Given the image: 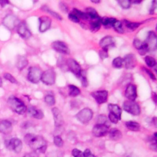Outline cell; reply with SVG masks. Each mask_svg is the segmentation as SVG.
<instances>
[{
  "label": "cell",
  "mask_w": 157,
  "mask_h": 157,
  "mask_svg": "<svg viewBox=\"0 0 157 157\" xmlns=\"http://www.w3.org/2000/svg\"><path fill=\"white\" fill-rule=\"evenodd\" d=\"M25 143L36 152L44 153L47 149V142L40 136L27 134L24 137Z\"/></svg>",
  "instance_id": "1"
},
{
  "label": "cell",
  "mask_w": 157,
  "mask_h": 157,
  "mask_svg": "<svg viewBox=\"0 0 157 157\" xmlns=\"http://www.w3.org/2000/svg\"><path fill=\"white\" fill-rule=\"evenodd\" d=\"M7 104L10 108L18 114L22 115L26 111L27 108L25 103L14 96H11L8 98Z\"/></svg>",
  "instance_id": "2"
},
{
  "label": "cell",
  "mask_w": 157,
  "mask_h": 157,
  "mask_svg": "<svg viewBox=\"0 0 157 157\" xmlns=\"http://www.w3.org/2000/svg\"><path fill=\"white\" fill-rule=\"evenodd\" d=\"M123 109L128 113L133 115H139L140 113V107L135 101L127 100L123 104Z\"/></svg>",
  "instance_id": "3"
},
{
  "label": "cell",
  "mask_w": 157,
  "mask_h": 157,
  "mask_svg": "<svg viewBox=\"0 0 157 157\" xmlns=\"http://www.w3.org/2000/svg\"><path fill=\"white\" fill-rule=\"evenodd\" d=\"M5 145L7 148L15 153H20L22 149V142L18 138H12L5 140Z\"/></svg>",
  "instance_id": "4"
},
{
  "label": "cell",
  "mask_w": 157,
  "mask_h": 157,
  "mask_svg": "<svg viewBox=\"0 0 157 157\" xmlns=\"http://www.w3.org/2000/svg\"><path fill=\"white\" fill-rule=\"evenodd\" d=\"M93 111L89 108H84L80 110L75 115L77 119L83 124L88 123L93 117Z\"/></svg>",
  "instance_id": "5"
},
{
  "label": "cell",
  "mask_w": 157,
  "mask_h": 157,
  "mask_svg": "<svg viewBox=\"0 0 157 157\" xmlns=\"http://www.w3.org/2000/svg\"><path fill=\"white\" fill-rule=\"evenodd\" d=\"M42 74V72L39 67L33 66L29 68L27 77L29 82L33 83H37L41 78Z\"/></svg>",
  "instance_id": "6"
},
{
  "label": "cell",
  "mask_w": 157,
  "mask_h": 157,
  "mask_svg": "<svg viewBox=\"0 0 157 157\" xmlns=\"http://www.w3.org/2000/svg\"><path fill=\"white\" fill-rule=\"evenodd\" d=\"M40 80L47 85H52L55 83L56 80V74L54 70L49 69L42 74Z\"/></svg>",
  "instance_id": "7"
},
{
  "label": "cell",
  "mask_w": 157,
  "mask_h": 157,
  "mask_svg": "<svg viewBox=\"0 0 157 157\" xmlns=\"http://www.w3.org/2000/svg\"><path fill=\"white\" fill-rule=\"evenodd\" d=\"M156 35L155 32L150 31L148 32L147 39L144 42L146 48L148 51H154L156 49L157 42Z\"/></svg>",
  "instance_id": "8"
},
{
  "label": "cell",
  "mask_w": 157,
  "mask_h": 157,
  "mask_svg": "<svg viewBox=\"0 0 157 157\" xmlns=\"http://www.w3.org/2000/svg\"><path fill=\"white\" fill-rule=\"evenodd\" d=\"M2 24L8 29H13L19 24V20L18 18L11 14L7 15L2 20Z\"/></svg>",
  "instance_id": "9"
},
{
  "label": "cell",
  "mask_w": 157,
  "mask_h": 157,
  "mask_svg": "<svg viewBox=\"0 0 157 157\" xmlns=\"http://www.w3.org/2000/svg\"><path fill=\"white\" fill-rule=\"evenodd\" d=\"M66 64L70 71H71L75 75L79 77L82 69L80 64L74 59L69 58L66 61Z\"/></svg>",
  "instance_id": "10"
},
{
  "label": "cell",
  "mask_w": 157,
  "mask_h": 157,
  "mask_svg": "<svg viewBox=\"0 0 157 157\" xmlns=\"http://www.w3.org/2000/svg\"><path fill=\"white\" fill-rule=\"evenodd\" d=\"M52 47L53 50L58 53L67 55L70 53V50L66 43L62 41H55L52 44Z\"/></svg>",
  "instance_id": "11"
},
{
  "label": "cell",
  "mask_w": 157,
  "mask_h": 157,
  "mask_svg": "<svg viewBox=\"0 0 157 157\" xmlns=\"http://www.w3.org/2000/svg\"><path fill=\"white\" fill-rule=\"evenodd\" d=\"M92 97L99 104H102L107 102L108 98V92L105 90H99L91 93Z\"/></svg>",
  "instance_id": "12"
},
{
  "label": "cell",
  "mask_w": 157,
  "mask_h": 157,
  "mask_svg": "<svg viewBox=\"0 0 157 157\" xmlns=\"http://www.w3.org/2000/svg\"><path fill=\"white\" fill-rule=\"evenodd\" d=\"M17 31L20 36L25 39H27L31 36V33L28 29L26 24L24 22H20L17 26Z\"/></svg>",
  "instance_id": "13"
},
{
  "label": "cell",
  "mask_w": 157,
  "mask_h": 157,
  "mask_svg": "<svg viewBox=\"0 0 157 157\" xmlns=\"http://www.w3.org/2000/svg\"><path fill=\"white\" fill-rule=\"evenodd\" d=\"M125 97L129 101H134L137 98V88L136 86L134 84H129L125 90L124 91Z\"/></svg>",
  "instance_id": "14"
},
{
  "label": "cell",
  "mask_w": 157,
  "mask_h": 157,
  "mask_svg": "<svg viewBox=\"0 0 157 157\" xmlns=\"http://www.w3.org/2000/svg\"><path fill=\"white\" fill-rule=\"evenodd\" d=\"M123 64H124V66L127 69H132L134 68L137 63L136 58L135 55L132 53L126 55L123 59Z\"/></svg>",
  "instance_id": "15"
},
{
  "label": "cell",
  "mask_w": 157,
  "mask_h": 157,
  "mask_svg": "<svg viewBox=\"0 0 157 157\" xmlns=\"http://www.w3.org/2000/svg\"><path fill=\"white\" fill-rule=\"evenodd\" d=\"M108 132V127L104 124H96L92 129L93 134L98 137L105 136Z\"/></svg>",
  "instance_id": "16"
},
{
  "label": "cell",
  "mask_w": 157,
  "mask_h": 157,
  "mask_svg": "<svg viewBox=\"0 0 157 157\" xmlns=\"http://www.w3.org/2000/svg\"><path fill=\"white\" fill-rule=\"evenodd\" d=\"M39 29L40 32L43 33L48 30L51 26V19L47 16H42L39 18Z\"/></svg>",
  "instance_id": "17"
},
{
  "label": "cell",
  "mask_w": 157,
  "mask_h": 157,
  "mask_svg": "<svg viewBox=\"0 0 157 157\" xmlns=\"http://www.w3.org/2000/svg\"><path fill=\"white\" fill-rule=\"evenodd\" d=\"M52 112L53 113L55 126L56 127H60L64 123V120L61 111L57 107H53L52 109Z\"/></svg>",
  "instance_id": "18"
},
{
  "label": "cell",
  "mask_w": 157,
  "mask_h": 157,
  "mask_svg": "<svg viewBox=\"0 0 157 157\" xmlns=\"http://www.w3.org/2000/svg\"><path fill=\"white\" fill-rule=\"evenodd\" d=\"M12 123L6 120H0V132L9 134L12 131Z\"/></svg>",
  "instance_id": "19"
},
{
  "label": "cell",
  "mask_w": 157,
  "mask_h": 157,
  "mask_svg": "<svg viewBox=\"0 0 157 157\" xmlns=\"http://www.w3.org/2000/svg\"><path fill=\"white\" fill-rule=\"evenodd\" d=\"M115 44L114 39L110 36L104 37L99 42V45L102 49L108 50L109 47H112Z\"/></svg>",
  "instance_id": "20"
},
{
  "label": "cell",
  "mask_w": 157,
  "mask_h": 157,
  "mask_svg": "<svg viewBox=\"0 0 157 157\" xmlns=\"http://www.w3.org/2000/svg\"><path fill=\"white\" fill-rule=\"evenodd\" d=\"M26 110H27V112H28V114L31 117H32L34 118L42 119L44 117L43 112L41 110L37 109L34 107L30 106Z\"/></svg>",
  "instance_id": "21"
},
{
  "label": "cell",
  "mask_w": 157,
  "mask_h": 157,
  "mask_svg": "<svg viewBox=\"0 0 157 157\" xmlns=\"http://www.w3.org/2000/svg\"><path fill=\"white\" fill-rule=\"evenodd\" d=\"M133 45L137 50H139L141 55H144L148 52L144 42H142L140 40L138 39H135L134 40Z\"/></svg>",
  "instance_id": "22"
},
{
  "label": "cell",
  "mask_w": 157,
  "mask_h": 157,
  "mask_svg": "<svg viewBox=\"0 0 157 157\" xmlns=\"http://www.w3.org/2000/svg\"><path fill=\"white\" fill-rule=\"evenodd\" d=\"M108 109H109L110 113L117 116L119 120L121 119V109L118 105L114 104H108Z\"/></svg>",
  "instance_id": "23"
},
{
  "label": "cell",
  "mask_w": 157,
  "mask_h": 157,
  "mask_svg": "<svg viewBox=\"0 0 157 157\" xmlns=\"http://www.w3.org/2000/svg\"><path fill=\"white\" fill-rule=\"evenodd\" d=\"M28 61L23 56H18L16 62V66L19 70H22L28 65Z\"/></svg>",
  "instance_id": "24"
},
{
  "label": "cell",
  "mask_w": 157,
  "mask_h": 157,
  "mask_svg": "<svg viewBox=\"0 0 157 157\" xmlns=\"http://www.w3.org/2000/svg\"><path fill=\"white\" fill-rule=\"evenodd\" d=\"M109 137L113 140H118L122 137V134L119 129L113 128L109 131Z\"/></svg>",
  "instance_id": "25"
},
{
  "label": "cell",
  "mask_w": 157,
  "mask_h": 157,
  "mask_svg": "<svg viewBox=\"0 0 157 157\" xmlns=\"http://www.w3.org/2000/svg\"><path fill=\"white\" fill-rule=\"evenodd\" d=\"M125 124L126 128L132 131H137L140 129V124L136 121H129L126 122Z\"/></svg>",
  "instance_id": "26"
},
{
  "label": "cell",
  "mask_w": 157,
  "mask_h": 157,
  "mask_svg": "<svg viewBox=\"0 0 157 157\" xmlns=\"http://www.w3.org/2000/svg\"><path fill=\"white\" fill-rule=\"evenodd\" d=\"M96 122L97 124H104L109 127L110 126L109 121L108 118L104 115H99L96 117Z\"/></svg>",
  "instance_id": "27"
},
{
  "label": "cell",
  "mask_w": 157,
  "mask_h": 157,
  "mask_svg": "<svg viewBox=\"0 0 157 157\" xmlns=\"http://www.w3.org/2000/svg\"><path fill=\"white\" fill-rule=\"evenodd\" d=\"M68 88H69V94L71 96L75 97L80 94V89L75 85H69L68 86Z\"/></svg>",
  "instance_id": "28"
},
{
  "label": "cell",
  "mask_w": 157,
  "mask_h": 157,
  "mask_svg": "<svg viewBox=\"0 0 157 157\" xmlns=\"http://www.w3.org/2000/svg\"><path fill=\"white\" fill-rule=\"evenodd\" d=\"M117 20L114 18H107V17H104L103 18H101V23L103 25L107 27H110L112 26L114 23Z\"/></svg>",
  "instance_id": "29"
},
{
  "label": "cell",
  "mask_w": 157,
  "mask_h": 157,
  "mask_svg": "<svg viewBox=\"0 0 157 157\" xmlns=\"http://www.w3.org/2000/svg\"><path fill=\"white\" fill-rule=\"evenodd\" d=\"M42 10H44V11H45V12H47V13H48L49 14H50L51 15H52L53 17H54L55 18H56V19L58 20H62V17H61V16L59 14H58V13H56V12H55L52 10L50 9H49V8H48L47 6H44L42 7Z\"/></svg>",
  "instance_id": "30"
},
{
  "label": "cell",
  "mask_w": 157,
  "mask_h": 157,
  "mask_svg": "<svg viewBox=\"0 0 157 157\" xmlns=\"http://www.w3.org/2000/svg\"><path fill=\"white\" fill-rule=\"evenodd\" d=\"M101 18L99 20L91 21L90 23V29L93 31H97L101 27Z\"/></svg>",
  "instance_id": "31"
},
{
  "label": "cell",
  "mask_w": 157,
  "mask_h": 157,
  "mask_svg": "<svg viewBox=\"0 0 157 157\" xmlns=\"http://www.w3.org/2000/svg\"><path fill=\"white\" fill-rule=\"evenodd\" d=\"M72 13L75 14L78 18H82L83 20H89L88 18V15L86 14V13H84L82 11H80V10L78 9H72Z\"/></svg>",
  "instance_id": "32"
},
{
  "label": "cell",
  "mask_w": 157,
  "mask_h": 157,
  "mask_svg": "<svg viewBox=\"0 0 157 157\" xmlns=\"http://www.w3.org/2000/svg\"><path fill=\"white\" fill-rule=\"evenodd\" d=\"M112 27H113L114 29L118 33H123L124 29L123 28V25L122 23L119 20H116L114 24L113 25Z\"/></svg>",
  "instance_id": "33"
},
{
  "label": "cell",
  "mask_w": 157,
  "mask_h": 157,
  "mask_svg": "<svg viewBox=\"0 0 157 157\" xmlns=\"http://www.w3.org/2000/svg\"><path fill=\"white\" fill-rule=\"evenodd\" d=\"M123 61L121 57H116L112 61V66L115 68H121L123 66Z\"/></svg>",
  "instance_id": "34"
},
{
  "label": "cell",
  "mask_w": 157,
  "mask_h": 157,
  "mask_svg": "<svg viewBox=\"0 0 157 157\" xmlns=\"http://www.w3.org/2000/svg\"><path fill=\"white\" fill-rule=\"evenodd\" d=\"M124 22H125L126 26L131 30H135L136 29L139 28V26L140 25V23L131 22V21H128V20H124Z\"/></svg>",
  "instance_id": "35"
},
{
  "label": "cell",
  "mask_w": 157,
  "mask_h": 157,
  "mask_svg": "<svg viewBox=\"0 0 157 157\" xmlns=\"http://www.w3.org/2000/svg\"><path fill=\"white\" fill-rule=\"evenodd\" d=\"M145 61L147 65L150 67H154L156 64L155 59L151 56H147L145 58Z\"/></svg>",
  "instance_id": "36"
},
{
  "label": "cell",
  "mask_w": 157,
  "mask_h": 157,
  "mask_svg": "<svg viewBox=\"0 0 157 157\" xmlns=\"http://www.w3.org/2000/svg\"><path fill=\"white\" fill-rule=\"evenodd\" d=\"M44 101L48 105H53L55 104V99L53 95L47 94L44 98Z\"/></svg>",
  "instance_id": "37"
},
{
  "label": "cell",
  "mask_w": 157,
  "mask_h": 157,
  "mask_svg": "<svg viewBox=\"0 0 157 157\" xmlns=\"http://www.w3.org/2000/svg\"><path fill=\"white\" fill-rule=\"evenodd\" d=\"M63 153L58 150H55L48 152L46 155V157H63Z\"/></svg>",
  "instance_id": "38"
},
{
  "label": "cell",
  "mask_w": 157,
  "mask_h": 157,
  "mask_svg": "<svg viewBox=\"0 0 157 157\" xmlns=\"http://www.w3.org/2000/svg\"><path fill=\"white\" fill-rule=\"evenodd\" d=\"M80 80H81V82H82V86L86 87L88 86V81H87V78H86V74L85 73L84 71H82L81 72V74L79 76V77Z\"/></svg>",
  "instance_id": "39"
},
{
  "label": "cell",
  "mask_w": 157,
  "mask_h": 157,
  "mask_svg": "<svg viewBox=\"0 0 157 157\" xmlns=\"http://www.w3.org/2000/svg\"><path fill=\"white\" fill-rule=\"evenodd\" d=\"M118 3L123 9H128L131 6V2L129 0H120L118 1Z\"/></svg>",
  "instance_id": "40"
},
{
  "label": "cell",
  "mask_w": 157,
  "mask_h": 157,
  "mask_svg": "<svg viewBox=\"0 0 157 157\" xmlns=\"http://www.w3.org/2000/svg\"><path fill=\"white\" fill-rule=\"evenodd\" d=\"M53 143L58 147H61L63 145V141L59 136H56L53 137Z\"/></svg>",
  "instance_id": "41"
},
{
  "label": "cell",
  "mask_w": 157,
  "mask_h": 157,
  "mask_svg": "<svg viewBox=\"0 0 157 157\" xmlns=\"http://www.w3.org/2000/svg\"><path fill=\"white\" fill-rule=\"evenodd\" d=\"M4 77L6 80H9L10 82L12 83H17L18 82L17 80L15 79V78L12 76L10 73H5L4 74Z\"/></svg>",
  "instance_id": "42"
},
{
  "label": "cell",
  "mask_w": 157,
  "mask_h": 157,
  "mask_svg": "<svg viewBox=\"0 0 157 157\" xmlns=\"http://www.w3.org/2000/svg\"><path fill=\"white\" fill-rule=\"evenodd\" d=\"M108 119L110 120V121H111L112 123H113L114 124H117L118 122V121L120 120L117 116H115V115H113L111 113H109Z\"/></svg>",
  "instance_id": "43"
},
{
  "label": "cell",
  "mask_w": 157,
  "mask_h": 157,
  "mask_svg": "<svg viewBox=\"0 0 157 157\" xmlns=\"http://www.w3.org/2000/svg\"><path fill=\"white\" fill-rule=\"evenodd\" d=\"M99 56L102 59H104L105 58H107L109 56V54H108V50H105V49H102V50H101L99 52Z\"/></svg>",
  "instance_id": "44"
},
{
  "label": "cell",
  "mask_w": 157,
  "mask_h": 157,
  "mask_svg": "<svg viewBox=\"0 0 157 157\" xmlns=\"http://www.w3.org/2000/svg\"><path fill=\"white\" fill-rule=\"evenodd\" d=\"M68 18L71 21H72L74 23H78L80 21L79 18L75 14H74L72 13H70L68 15Z\"/></svg>",
  "instance_id": "45"
},
{
  "label": "cell",
  "mask_w": 157,
  "mask_h": 157,
  "mask_svg": "<svg viewBox=\"0 0 157 157\" xmlns=\"http://www.w3.org/2000/svg\"><path fill=\"white\" fill-rule=\"evenodd\" d=\"M144 70L145 71V72L149 75V77L151 78V79H153L154 80H156V77L155 76V75L153 74V72L151 71H150V70H148V69L145 68V67H144Z\"/></svg>",
  "instance_id": "46"
},
{
  "label": "cell",
  "mask_w": 157,
  "mask_h": 157,
  "mask_svg": "<svg viewBox=\"0 0 157 157\" xmlns=\"http://www.w3.org/2000/svg\"><path fill=\"white\" fill-rule=\"evenodd\" d=\"M59 7L61 9V10L63 11V12H67L68 11V7L67 6V5L64 3V2H60L59 3Z\"/></svg>",
  "instance_id": "47"
},
{
  "label": "cell",
  "mask_w": 157,
  "mask_h": 157,
  "mask_svg": "<svg viewBox=\"0 0 157 157\" xmlns=\"http://www.w3.org/2000/svg\"><path fill=\"white\" fill-rule=\"evenodd\" d=\"M23 157H39V155L37 152L34 151L33 152L26 153Z\"/></svg>",
  "instance_id": "48"
},
{
  "label": "cell",
  "mask_w": 157,
  "mask_h": 157,
  "mask_svg": "<svg viewBox=\"0 0 157 157\" xmlns=\"http://www.w3.org/2000/svg\"><path fill=\"white\" fill-rule=\"evenodd\" d=\"M82 151L77 148H74L72 150V155L74 157H77L78 156V155L81 153Z\"/></svg>",
  "instance_id": "49"
},
{
  "label": "cell",
  "mask_w": 157,
  "mask_h": 157,
  "mask_svg": "<svg viewBox=\"0 0 157 157\" xmlns=\"http://www.w3.org/2000/svg\"><path fill=\"white\" fill-rule=\"evenodd\" d=\"M155 9H156V1H153L152 2V4H151V8L150 9V13L151 14V13H153L155 10Z\"/></svg>",
  "instance_id": "50"
},
{
  "label": "cell",
  "mask_w": 157,
  "mask_h": 157,
  "mask_svg": "<svg viewBox=\"0 0 157 157\" xmlns=\"http://www.w3.org/2000/svg\"><path fill=\"white\" fill-rule=\"evenodd\" d=\"M83 153V154H84L85 157H87V156H88L89 155H90L91 154V151L89 149H86Z\"/></svg>",
  "instance_id": "51"
},
{
  "label": "cell",
  "mask_w": 157,
  "mask_h": 157,
  "mask_svg": "<svg viewBox=\"0 0 157 157\" xmlns=\"http://www.w3.org/2000/svg\"><path fill=\"white\" fill-rule=\"evenodd\" d=\"M9 3V2L8 1H0V5L2 7H4L5 6L7 5Z\"/></svg>",
  "instance_id": "52"
},
{
  "label": "cell",
  "mask_w": 157,
  "mask_h": 157,
  "mask_svg": "<svg viewBox=\"0 0 157 157\" xmlns=\"http://www.w3.org/2000/svg\"><path fill=\"white\" fill-rule=\"evenodd\" d=\"M153 99H154V101H155V102H156V93H153Z\"/></svg>",
  "instance_id": "53"
},
{
  "label": "cell",
  "mask_w": 157,
  "mask_h": 157,
  "mask_svg": "<svg viewBox=\"0 0 157 157\" xmlns=\"http://www.w3.org/2000/svg\"><path fill=\"white\" fill-rule=\"evenodd\" d=\"M77 157H85V156L83 153V152H81V153L78 155V156Z\"/></svg>",
  "instance_id": "54"
},
{
  "label": "cell",
  "mask_w": 157,
  "mask_h": 157,
  "mask_svg": "<svg viewBox=\"0 0 157 157\" xmlns=\"http://www.w3.org/2000/svg\"><path fill=\"white\" fill-rule=\"evenodd\" d=\"M2 85V78L1 77H0V86H1Z\"/></svg>",
  "instance_id": "55"
},
{
  "label": "cell",
  "mask_w": 157,
  "mask_h": 157,
  "mask_svg": "<svg viewBox=\"0 0 157 157\" xmlns=\"http://www.w3.org/2000/svg\"><path fill=\"white\" fill-rule=\"evenodd\" d=\"M91 2H93V3H99V2H100V1H91Z\"/></svg>",
  "instance_id": "56"
},
{
  "label": "cell",
  "mask_w": 157,
  "mask_h": 157,
  "mask_svg": "<svg viewBox=\"0 0 157 157\" xmlns=\"http://www.w3.org/2000/svg\"><path fill=\"white\" fill-rule=\"evenodd\" d=\"M87 157H95V156L94 155H89L88 156H87Z\"/></svg>",
  "instance_id": "57"
},
{
  "label": "cell",
  "mask_w": 157,
  "mask_h": 157,
  "mask_svg": "<svg viewBox=\"0 0 157 157\" xmlns=\"http://www.w3.org/2000/svg\"><path fill=\"white\" fill-rule=\"evenodd\" d=\"M140 2H141V1H133L132 2H133V3H137V4H138V3H140Z\"/></svg>",
  "instance_id": "58"
}]
</instances>
